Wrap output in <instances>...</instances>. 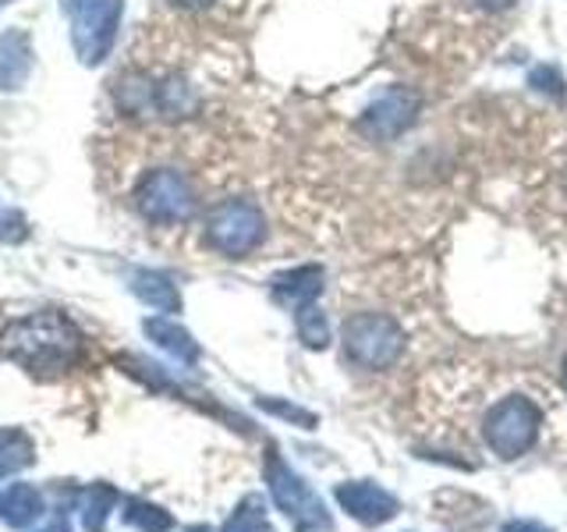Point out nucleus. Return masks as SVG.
<instances>
[{"label":"nucleus","mask_w":567,"mask_h":532,"mask_svg":"<svg viewBox=\"0 0 567 532\" xmlns=\"http://www.w3.org/2000/svg\"><path fill=\"white\" fill-rule=\"evenodd\" d=\"M85 4V0H61V11H68V14H75L79 8Z\"/></svg>","instance_id":"nucleus-16"},{"label":"nucleus","mask_w":567,"mask_h":532,"mask_svg":"<svg viewBox=\"0 0 567 532\" xmlns=\"http://www.w3.org/2000/svg\"><path fill=\"white\" fill-rule=\"evenodd\" d=\"M121 14H124V0H85L71 14V47H75L85 68L103 64L111 58V50L117 43Z\"/></svg>","instance_id":"nucleus-3"},{"label":"nucleus","mask_w":567,"mask_h":532,"mask_svg":"<svg viewBox=\"0 0 567 532\" xmlns=\"http://www.w3.org/2000/svg\"><path fill=\"white\" fill-rule=\"evenodd\" d=\"M132 200L142 217L153 224H185L195 213L199 195L177 167H150L138 177Z\"/></svg>","instance_id":"nucleus-1"},{"label":"nucleus","mask_w":567,"mask_h":532,"mask_svg":"<svg viewBox=\"0 0 567 532\" xmlns=\"http://www.w3.org/2000/svg\"><path fill=\"white\" fill-rule=\"evenodd\" d=\"M472 8H478V11H507L514 0H468Z\"/></svg>","instance_id":"nucleus-14"},{"label":"nucleus","mask_w":567,"mask_h":532,"mask_svg":"<svg viewBox=\"0 0 567 532\" xmlns=\"http://www.w3.org/2000/svg\"><path fill=\"white\" fill-rule=\"evenodd\" d=\"M32 43L22 29H8L0 35V93H14L29 82Z\"/></svg>","instance_id":"nucleus-9"},{"label":"nucleus","mask_w":567,"mask_h":532,"mask_svg":"<svg viewBox=\"0 0 567 532\" xmlns=\"http://www.w3.org/2000/svg\"><path fill=\"white\" fill-rule=\"evenodd\" d=\"M419 111H422V96L415 93V89L394 85L365 106L362 117H359V132L369 142H394L412 129Z\"/></svg>","instance_id":"nucleus-6"},{"label":"nucleus","mask_w":567,"mask_h":532,"mask_svg":"<svg viewBox=\"0 0 567 532\" xmlns=\"http://www.w3.org/2000/svg\"><path fill=\"white\" fill-rule=\"evenodd\" d=\"M344 348L351 362H359L362 369H386L404 351V334L390 316L362 313L344 324Z\"/></svg>","instance_id":"nucleus-4"},{"label":"nucleus","mask_w":567,"mask_h":532,"mask_svg":"<svg viewBox=\"0 0 567 532\" xmlns=\"http://www.w3.org/2000/svg\"><path fill=\"white\" fill-rule=\"evenodd\" d=\"M504 532H549L543 522H532V519H514L504 525Z\"/></svg>","instance_id":"nucleus-13"},{"label":"nucleus","mask_w":567,"mask_h":532,"mask_svg":"<svg viewBox=\"0 0 567 532\" xmlns=\"http://www.w3.org/2000/svg\"><path fill=\"white\" fill-rule=\"evenodd\" d=\"M486 443L501 458H522L539 433V408L522 395H511L486 416Z\"/></svg>","instance_id":"nucleus-5"},{"label":"nucleus","mask_w":567,"mask_h":532,"mask_svg":"<svg viewBox=\"0 0 567 532\" xmlns=\"http://www.w3.org/2000/svg\"><path fill=\"white\" fill-rule=\"evenodd\" d=\"M319 291H323V270L319 266H298V270H288L274 280L277 301L291 309H306Z\"/></svg>","instance_id":"nucleus-10"},{"label":"nucleus","mask_w":567,"mask_h":532,"mask_svg":"<svg viewBox=\"0 0 567 532\" xmlns=\"http://www.w3.org/2000/svg\"><path fill=\"white\" fill-rule=\"evenodd\" d=\"M298 334H301V341H306L309 348H323L330 341V324H327V316L306 306L298 313Z\"/></svg>","instance_id":"nucleus-11"},{"label":"nucleus","mask_w":567,"mask_h":532,"mask_svg":"<svg viewBox=\"0 0 567 532\" xmlns=\"http://www.w3.org/2000/svg\"><path fill=\"white\" fill-rule=\"evenodd\" d=\"M153 82H156V117L185 121L192 114H199L203 96H199V89L188 82V75L167 71V75H153Z\"/></svg>","instance_id":"nucleus-7"},{"label":"nucleus","mask_w":567,"mask_h":532,"mask_svg":"<svg viewBox=\"0 0 567 532\" xmlns=\"http://www.w3.org/2000/svg\"><path fill=\"white\" fill-rule=\"evenodd\" d=\"M528 85H536L539 93H549V96H564V75H560V71H557L554 64H539V68H532Z\"/></svg>","instance_id":"nucleus-12"},{"label":"nucleus","mask_w":567,"mask_h":532,"mask_svg":"<svg viewBox=\"0 0 567 532\" xmlns=\"http://www.w3.org/2000/svg\"><path fill=\"white\" fill-rule=\"evenodd\" d=\"M177 8H188V11H203V8H209L213 0H174Z\"/></svg>","instance_id":"nucleus-15"},{"label":"nucleus","mask_w":567,"mask_h":532,"mask_svg":"<svg viewBox=\"0 0 567 532\" xmlns=\"http://www.w3.org/2000/svg\"><path fill=\"white\" fill-rule=\"evenodd\" d=\"M564 387H567V362H564Z\"/></svg>","instance_id":"nucleus-17"},{"label":"nucleus","mask_w":567,"mask_h":532,"mask_svg":"<svg viewBox=\"0 0 567 532\" xmlns=\"http://www.w3.org/2000/svg\"><path fill=\"white\" fill-rule=\"evenodd\" d=\"M203 235L217 253H224L230 259H241L262 245L266 217L252 200H224L206 213Z\"/></svg>","instance_id":"nucleus-2"},{"label":"nucleus","mask_w":567,"mask_h":532,"mask_svg":"<svg viewBox=\"0 0 567 532\" xmlns=\"http://www.w3.org/2000/svg\"><path fill=\"white\" fill-rule=\"evenodd\" d=\"M341 504H344V511H351L354 519L365 522V525H380V522L398 514L394 493H386L377 483H348L341 490Z\"/></svg>","instance_id":"nucleus-8"}]
</instances>
